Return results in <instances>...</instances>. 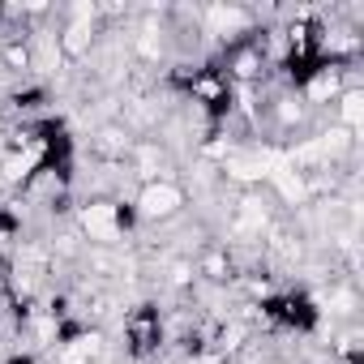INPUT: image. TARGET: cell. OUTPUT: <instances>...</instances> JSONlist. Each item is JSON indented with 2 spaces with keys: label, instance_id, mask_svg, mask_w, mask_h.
Segmentation results:
<instances>
[{
  "label": "cell",
  "instance_id": "1",
  "mask_svg": "<svg viewBox=\"0 0 364 364\" xmlns=\"http://www.w3.org/2000/svg\"><path fill=\"white\" fill-rule=\"evenodd\" d=\"M176 206H180V193H176L171 185H154V189L141 198V210H146V215H171Z\"/></svg>",
  "mask_w": 364,
  "mask_h": 364
}]
</instances>
